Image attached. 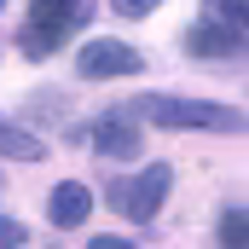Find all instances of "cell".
<instances>
[{
    "mask_svg": "<svg viewBox=\"0 0 249 249\" xmlns=\"http://www.w3.org/2000/svg\"><path fill=\"white\" fill-rule=\"evenodd\" d=\"M87 214H93V191L81 186V180L53 186V197H47V220H53V226H81Z\"/></svg>",
    "mask_w": 249,
    "mask_h": 249,
    "instance_id": "cell-7",
    "label": "cell"
},
{
    "mask_svg": "<svg viewBox=\"0 0 249 249\" xmlns=\"http://www.w3.org/2000/svg\"><path fill=\"white\" fill-rule=\"evenodd\" d=\"M75 139H87L105 162H127V157H139V122H133V116H122V110L99 116L93 127H81Z\"/></svg>",
    "mask_w": 249,
    "mask_h": 249,
    "instance_id": "cell-5",
    "label": "cell"
},
{
    "mask_svg": "<svg viewBox=\"0 0 249 249\" xmlns=\"http://www.w3.org/2000/svg\"><path fill=\"white\" fill-rule=\"evenodd\" d=\"M0 157H23V162H41V139L29 133V127L6 122L0 116Z\"/></svg>",
    "mask_w": 249,
    "mask_h": 249,
    "instance_id": "cell-8",
    "label": "cell"
},
{
    "mask_svg": "<svg viewBox=\"0 0 249 249\" xmlns=\"http://www.w3.org/2000/svg\"><path fill=\"white\" fill-rule=\"evenodd\" d=\"M186 53L191 58H238L244 53V23H220V18H203L197 29H186Z\"/></svg>",
    "mask_w": 249,
    "mask_h": 249,
    "instance_id": "cell-6",
    "label": "cell"
},
{
    "mask_svg": "<svg viewBox=\"0 0 249 249\" xmlns=\"http://www.w3.org/2000/svg\"><path fill=\"white\" fill-rule=\"evenodd\" d=\"M87 18H93V0H29V23H23V35H18L23 58L58 53Z\"/></svg>",
    "mask_w": 249,
    "mask_h": 249,
    "instance_id": "cell-1",
    "label": "cell"
},
{
    "mask_svg": "<svg viewBox=\"0 0 249 249\" xmlns=\"http://www.w3.org/2000/svg\"><path fill=\"white\" fill-rule=\"evenodd\" d=\"M168 186H174V174H168V162H151L139 180H116V209H122L127 220H157V209L168 203Z\"/></svg>",
    "mask_w": 249,
    "mask_h": 249,
    "instance_id": "cell-3",
    "label": "cell"
},
{
    "mask_svg": "<svg viewBox=\"0 0 249 249\" xmlns=\"http://www.w3.org/2000/svg\"><path fill=\"white\" fill-rule=\"evenodd\" d=\"M133 110L157 127H191V133H232L238 127V110H226L214 99H180V93H145Z\"/></svg>",
    "mask_w": 249,
    "mask_h": 249,
    "instance_id": "cell-2",
    "label": "cell"
},
{
    "mask_svg": "<svg viewBox=\"0 0 249 249\" xmlns=\"http://www.w3.org/2000/svg\"><path fill=\"white\" fill-rule=\"evenodd\" d=\"M110 6H116L122 18H151V12H157V0H110Z\"/></svg>",
    "mask_w": 249,
    "mask_h": 249,
    "instance_id": "cell-12",
    "label": "cell"
},
{
    "mask_svg": "<svg viewBox=\"0 0 249 249\" xmlns=\"http://www.w3.org/2000/svg\"><path fill=\"white\" fill-rule=\"evenodd\" d=\"M133 70H145V58L133 47H122V41H87L75 53V75L81 81H116V75H133Z\"/></svg>",
    "mask_w": 249,
    "mask_h": 249,
    "instance_id": "cell-4",
    "label": "cell"
},
{
    "mask_svg": "<svg viewBox=\"0 0 249 249\" xmlns=\"http://www.w3.org/2000/svg\"><path fill=\"white\" fill-rule=\"evenodd\" d=\"M23 244H29V226H18V220L0 214V249H23Z\"/></svg>",
    "mask_w": 249,
    "mask_h": 249,
    "instance_id": "cell-11",
    "label": "cell"
},
{
    "mask_svg": "<svg viewBox=\"0 0 249 249\" xmlns=\"http://www.w3.org/2000/svg\"><path fill=\"white\" fill-rule=\"evenodd\" d=\"M244 12H249V0H209V12H203V18H220V23H244Z\"/></svg>",
    "mask_w": 249,
    "mask_h": 249,
    "instance_id": "cell-10",
    "label": "cell"
},
{
    "mask_svg": "<svg viewBox=\"0 0 249 249\" xmlns=\"http://www.w3.org/2000/svg\"><path fill=\"white\" fill-rule=\"evenodd\" d=\"M93 249H139L133 238H93Z\"/></svg>",
    "mask_w": 249,
    "mask_h": 249,
    "instance_id": "cell-13",
    "label": "cell"
},
{
    "mask_svg": "<svg viewBox=\"0 0 249 249\" xmlns=\"http://www.w3.org/2000/svg\"><path fill=\"white\" fill-rule=\"evenodd\" d=\"M0 6H6V0H0Z\"/></svg>",
    "mask_w": 249,
    "mask_h": 249,
    "instance_id": "cell-14",
    "label": "cell"
},
{
    "mask_svg": "<svg viewBox=\"0 0 249 249\" xmlns=\"http://www.w3.org/2000/svg\"><path fill=\"white\" fill-rule=\"evenodd\" d=\"M220 244L226 249H249V220H244V209L232 203V209H220Z\"/></svg>",
    "mask_w": 249,
    "mask_h": 249,
    "instance_id": "cell-9",
    "label": "cell"
}]
</instances>
